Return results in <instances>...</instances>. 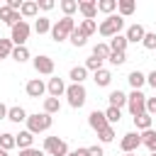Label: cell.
<instances>
[{
	"instance_id": "cell-1",
	"label": "cell",
	"mask_w": 156,
	"mask_h": 156,
	"mask_svg": "<svg viewBox=\"0 0 156 156\" xmlns=\"http://www.w3.org/2000/svg\"><path fill=\"white\" fill-rule=\"evenodd\" d=\"M124 29V17H119V15H107L100 24H98V32L102 34V37H117L119 32Z\"/></svg>"
},
{
	"instance_id": "cell-2",
	"label": "cell",
	"mask_w": 156,
	"mask_h": 156,
	"mask_svg": "<svg viewBox=\"0 0 156 156\" xmlns=\"http://www.w3.org/2000/svg\"><path fill=\"white\" fill-rule=\"evenodd\" d=\"M54 124V117L46 115V112H34V115H27V129L32 134H41L46 129H51Z\"/></svg>"
},
{
	"instance_id": "cell-3",
	"label": "cell",
	"mask_w": 156,
	"mask_h": 156,
	"mask_svg": "<svg viewBox=\"0 0 156 156\" xmlns=\"http://www.w3.org/2000/svg\"><path fill=\"white\" fill-rule=\"evenodd\" d=\"M76 29V20L73 17H61L58 22H54L51 24V39L54 41H63V39H68L71 37V32Z\"/></svg>"
},
{
	"instance_id": "cell-4",
	"label": "cell",
	"mask_w": 156,
	"mask_h": 156,
	"mask_svg": "<svg viewBox=\"0 0 156 156\" xmlns=\"http://www.w3.org/2000/svg\"><path fill=\"white\" fill-rule=\"evenodd\" d=\"M63 95L68 98V105H71L73 110H80V107L85 105V100H88V90H85V85H78V83L66 85V93H63Z\"/></svg>"
},
{
	"instance_id": "cell-5",
	"label": "cell",
	"mask_w": 156,
	"mask_h": 156,
	"mask_svg": "<svg viewBox=\"0 0 156 156\" xmlns=\"http://www.w3.org/2000/svg\"><path fill=\"white\" fill-rule=\"evenodd\" d=\"M44 154L46 156H66L68 154V144L58 136H44Z\"/></svg>"
},
{
	"instance_id": "cell-6",
	"label": "cell",
	"mask_w": 156,
	"mask_h": 156,
	"mask_svg": "<svg viewBox=\"0 0 156 156\" xmlns=\"http://www.w3.org/2000/svg\"><path fill=\"white\" fill-rule=\"evenodd\" d=\"M12 32H10V41L15 44V46H24L27 44V39H29V32H32V27L24 22V20H20L15 27H10Z\"/></svg>"
},
{
	"instance_id": "cell-7",
	"label": "cell",
	"mask_w": 156,
	"mask_h": 156,
	"mask_svg": "<svg viewBox=\"0 0 156 156\" xmlns=\"http://www.w3.org/2000/svg\"><path fill=\"white\" fill-rule=\"evenodd\" d=\"M127 107H129L132 117H136V115L146 112V95H144L141 90H132V93L127 95Z\"/></svg>"
},
{
	"instance_id": "cell-8",
	"label": "cell",
	"mask_w": 156,
	"mask_h": 156,
	"mask_svg": "<svg viewBox=\"0 0 156 156\" xmlns=\"http://www.w3.org/2000/svg\"><path fill=\"white\" fill-rule=\"evenodd\" d=\"M139 146H141V134H139V132H127V134L122 136V141H119V149H122L124 154H136Z\"/></svg>"
},
{
	"instance_id": "cell-9",
	"label": "cell",
	"mask_w": 156,
	"mask_h": 156,
	"mask_svg": "<svg viewBox=\"0 0 156 156\" xmlns=\"http://www.w3.org/2000/svg\"><path fill=\"white\" fill-rule=\"evenodd\" d=\"M34 71L37 73H41V76H51L54 73V58L51 56H46V54H41V56H34Z\"/></svg>"
},
{
	"instance_id": "cell-10",
	"label": "cell",
	"mask_w": 156,
	"mask_h": 156,
	"mask_svg": "<svg viewBox=\"0 0 156 156\" xmlns=\"http://www.w3.org/2000/svg\"><path fill=\"white\" fill-rule=\"evenodd\" d=\"M24 90H27L29 98H41V95L46 93V83H44L41 78H32V80L24 85Z\"/></svg>"
},
{
	"instance_id": "cell-11",
	"label": "cell",
	"mask_w": 156,
	"mask_h": 156,
	"mask_svg": "<svg viewBox=\"0 0 156 156\" xmlns=\"http://www.w3.org/2000/svg\"><path fill=\"white\" fill-rule=\"evenodd\" d=\"M88 124H90V129H95V132H100V129L110 127V124H107V119H105V112H100V110H93V112L88 115Z\"/></svg>"
},
{
	"instance_id": "cell-12",
	"label": "cell",
	"mask_w": 156,
	"mask_h": 156,
	"mask_svg": "<svg viewBox=\"0 0 156 156\" xmlns=\"http://www.w3.org/2000/svg\"><path fill=\"white\" fill-rule=\"evenodd\" d=\"M78 12L83 15V20H95V15H98L95 0H80L78 2Z\"/></svg>"
},
{
	"instance_id": "cell-13",
	"label": "cell",
	"mask_w": 156,
	"mask_h": 156,
	"mask_svg": "<svg viewBox=\"0 0 156 156\" xmlns=\"http://www.w3.org/2000/svg\"><path fill=\"white\" fill-rule=\"evenodd\" d=\"M144 34H146V29H144L141 24H132V27H127V32H124V37H127L129 44H141Z\"/></svg>"
},
{
	"instance_id": "cell-14",
	"label": "cell",
	"mask_w": 156,
	"mask_h": 156,
	"mask_svg": "<svg viewBox=\"0 0 156 156\" xmlns=\"http://www.w3.org/2000/svg\"><path fill=\"white\" fill-rule=\"evenodd\" d=\"M46 93H49L51 98L63 95V93H66V83H63V78H49V83H46Z\"/></svg>"
},
{
	"instance_id": "cell-15",
	"label": "cell",
	"mask_w": 156,
	"mask_h": 156,
	"mask_svg": "<svg viewBox=\"0 0 156 156\" xmlns=\"http://www.w3.org/2000/svg\"><path fill=\"white\" fill-rule=\"evenodd\" d=\"M15 144H17L20 151H22V149H32V144H34V134H32L29 129H22L20 134H15Z\"/></svg>"
},
{
	"instance_id": "cell-16",
	"label": "cell",
	"mask_w": 156,
	"mask_h": 156,
	"mask_svg": "<svg viewBox=\"0 0 156 156\" xmlns=\"http://www.w3.org/2000/svg\"><path fill=\"white\" fill-rule=\"evenodd\" d=\"M0 20L7 24V27H15L22 17H20V12H15V10H10L7 5H0Z\"/></svg>"
},
{
	"instance_id": "cell-17",
	"label": "cell",
	"mask_w": 156,
	"mask_h": 156,
	"mask_svg": "<svg viewBox=\"0 0 156 156\" xmlns=\"http://www.w3.org/2000/svg\"><path fill=\"white\" fill-rule=\"evenodd\" d=\"M7 119L20 124V122H27V110L22 105H15V107H7Z\"/></svg>"
},
{
	"instance_id": "cell-18",
	"label": "cell",
	"mask_w": 156,
	"mask_h": 156,
	"mask_svg": "<svg viewBox=\"0 0 156 156\" xmlns=\"http://www.w3.org/2000/svg\"><path fill=\"white\" fill-rule=\"evenodd\" d=\"M37 12H39V5H37L34 0H24V2H22V7H20V17H22V20L37 17Z\"/></svg>"
},
{
	"instance_id": "cell-19",
	"label": "cell",
	"mask_w": 156,
	"mask_h": 156,
	"mask_svg": "<svg viewBox=\"0 0 156 156\" xmlns=\"http://www.w3.org/2000/svg\"><path fill=\"white\" fill-rule=\"evenodd\" d=\"M110 51H122V54H127V46H129V41H127V37L124 34H117V37H112L110 39Z\"/></svg>"
},
{
	"instance_id": "cell-20",
	"label": "cell",
	"mask_w": 156,
	"mask_h": 156,
	"mask_svg": "<svg viewBox=\"0 0 156 156\" xmlns=\"http://www.w3.org/2000/svg\"><path fill=\"white\" fill-rule=\"evenodd\" d=\"M93 80H95V85H100V88H107V85L112 83V73H110L107 68H100V71H95Z\"/></svg>"
},
{
	"instance_id": "cell-21",
	"label": "cell",
	"mask_w": 156,
	"mask_h": 156,
	"mask_svg": "<svg viewBox=\"0 0 156 156\" xmlns=\"http://www.w3.org/2000/svg\"><path fill=\"white\" fill-rule=\"evenodd\" d=\"M127 80H129L132 90H141V88H144V83H146V76H144L141 71H132V73L127 76Z\"/></svg>"
},
{
	"instance_id": "cell-22",
	"label": "cell",
	"mask_w": 156,
	"mask_h": 156,
	"mask_svg": "<svg viewBox=\"0 0 156 156\" xmlns=\"http://www.w3.org/2000/svg\"><path fill=\"white\" fill-rule=\"evenodd\" d=\"M107 100H110V107H117V110H122V107L127 105V95H124L122 90H112V93L107 95Z\"/></svg>"
},
{
	"instance_id": "cell-23",
	"label": "cell",
	"mask_w": 156,
	"mask_h": 156,
	"mask_svg": "<svg viewBox=\"0 0 156 156\" xmlns=\"http://www.w3.org/2000/svg\"><path fill=\"white\" fill-rule=\"evenodd\" d=\"M117 10H119V17H129V15H134L136 2L134 0H117Z\"/></svg>"
},
{
	"instance_id": "cell-24",
	"label": "cell",
	"mask_w": 156,
	"mask_h": 156,
	"mask_svg": "<svg viewBox=\"0 0 156 156\" xmlns=\"http://www.w3.org/2000/svg\"><path fill=\"white\" fill-rule=\"evenodd\" d=\"M151 122H154V117H151V115H146V112H141V115H136V117H134V127H136L139 132L151 129Z\"/></svg>"
},
{
	"instance_id": "cell-25",
	"label": "cell",
	"mask_w": 156,
	"mask_h": 156,
	"mask_svg": "<svg viewBox=\"0 0 156 156\" xmlns=\"http://www.w3.org/2000/svg\"><path fill=\"white\" fill-rule=\"evenodd\" d=\"M141 144L151 151V154H156V132L154 129H146V132H141Z\"/></svg>"
},
{
	"instance_id": "cell-26",
	"label": "cell",
	"mask_w": 156,
	"mask_h": 156,
	"mask_svg": "<svg viewBox=\"0 0 156 156\" xmlns=\"http://www.w3.org/2000/svg\"><path fill=\"white\" fill-rule=\"evenodd\" d=\"M68 78H71L73 83L83 85V80L88 78V71H85V66H73V68H71V73H68Z\"/></svg>"
},
{
	"instance_id": "cell-27",
	"label": "cell",
	"mask_w": 156,
	"mask_h": 156,
	"mask_svg": "<svg viewBox=\"0 0 156 156\" xmlns=\"http://www.w3.org/2000/svg\"><path fill=\"white\" fill-rule=\"evenodd\" d=\"M76 27H78L85 37H90V34L98 32V22H95V20H80V24H76Z\"/></svg>"
},
{
	"instance_id": "cell-28",
	"label": "cell",
	"mask_w": 156,
	"mask_h": 156,
	"mask_svg": "<svg viewBox=\"0 0 156 156\" xmlns=\"http://www.w3.org/2000/svg\"><path fill=\"white\" fill-rule=\"evenodd\" d=\"M10 58H15L17 63H24V61H29V49L27 46H15L12 54H10Z\"/></svg>"
},
{
	"instance_id": "cell-29",
	"label": "cell",
	"mask_w": 156,
	"mask_h": 156,
	"mask_svg": "<svg viewBox=\"0 0 156 156\" xmlns=\"http://www.w3.org/2000/svg\"><path fill=\"white\" fill-rule=\"evenodd\" d=\"M105 119H107L110 127H112V124H119V119H122V110H117V107H107V110H105Z\"/></svg>"
},
{
	"instance_id": "cell-30",
	"label": "cell",
	"mask_w": 156,
	"mask_h": 156,
	"mask_svg": "<svg viewBox=\"0 0 156 156\" xmlns=\"http://www.w3.org/2000/svg\"><path fill=\"white\" fill-rule=\"evenodd\" d=\"M17 144H15V134H10V132H2L0 134V149L2 151H10V149H15Z\"/></svg>"
},
{
	"instance_id": "cell-31",
	"label": "cell",
	"mask_w": 156,
	"mask_h": 156,
	"mask_svg": "<svg viewBox=\"0 0 156 156\" xmlns=\"http://www.w3.org/2000/svg\"><path fill=\"white\" fill-rule=\"evenodd\" d=\"M95 5H98V12H105V15H112L117 10V0H100Z\"/></svg>"
},
{
	"instance_id": "cell-32",
	"label": "cell",
	"mask_w": 156,
	"mask_h": 156,
	"mask_svg": "<svg viewBox=\"0 0 156 156\" xmlns=\"http://www.w3.org/2000/svg\"><path fill=\"white\" fill-rule=\"evenodd\" d=\"M34 32H37V34H46V32H51V20H49V17H39V20L34 22Z\"/></svg>"
},
{
	"instance_id": "cell-33",
	"label": "cell",
	"mask_w": 156,
	"mask_h": 156,
	"mask_svg": "<svg viewBox=\"0 0 156 156\" xmlns=\"http://www.w3.org/2000/svg\"><path fill=\"white\" fill-rule=\"evenodd\" d=\"M93 56H95V58H100V61H107V56H110V46H107V44H102V41H100V44H95V46H93Z\"/></svg>"
},
{
	"instance_id": "cell-34",
	"label": "cell",
	"mask_w": 156,
	"mask_h": 156,
	"mask_svg": "<svg viewBox=\"0 0 156 156\" xmlns=\"http://www.w3.org/2000/svg\"><path fill=\"white\" fill-rule=\"evenodd\" d=\"M58 110H61L58 98H46V100H44V112H46V115H56Z\"/></svg>"
},
{
	"instance_id": "cell-35",
	"label": "cell",
	"mask_w": 156,
	"mask_h": 156,
	"mask_svg": "<svg viewBox=\"0 0 156 156\" xmlns=\"http://www.w3.org/2000/svg\"><path fill=\"white\" fill-rule=\"evenodd\" d=\"M68 39H71V44H73V46H85V41H88V37H85L78 27L71 32V37H68Z\"/></svg>"
},
{
	"instance_id": "cell-36",
	"label": "cell",
	"mask_w": 156,
	"mask_h": 156,
	"mask_svg": "<svg viewBox=\"0 0 156 156\" xmlns=\"http://www.w3.org/2000/svg\"><path fill=\"white\" fill-rule=\"evenodd\" d=\"M58 5H61V10H63V17H71V15L78 10V2H76V0H61Z\"/></svg>"
},
{
	"instance_id": "cell-37",
	"label": "cell",
	"mask_w": 156,
	"mask_h": 156,
	"mask_svg": "<svg viewBox=\"0 0 156 156\" xmlns=\"http://www.w3.org/2000/svg\"><path fill=\"white\" fill-rule=\"evenodd\" d=\"M141 46L149 49V51H156V32H146L144 39H141Z\"/></svg>"
},
{
	"instance_id": "cell-38",
	"label": "cell",
	"mask_w": 156,
	"mask_h": 156,
	"mask_svg": "<svg viewBox=\"0 0 156 156\" xmlns=\"http://www.w3.org/2000/svg\"><path fill=\"white\" fill-rule=\"evenodd\" d=\"M98 139H100L102 144H110V141H115V129H112V127H105V129H100V132H98Z\"/></svg>"
},
{
	"instance_id": "cell-39",
	"label": "cell",
	"mask_w": 156,
	"mask_h": 156,
	"mask_svg": "<svg viewBox=\"0 0 156 156\" xmlns=\"http://www.w3.org/2000/svg\"><path fill=\"white\" fill-rule=\"evenodd\" d=\"M12 49H15V44H12L10 39H0V61L7 58V56L12 54Z\"/></svg>"
},
{
	"instance_id": "cell-40",
	"label": "cell",
	"mask_w": 156,
	"mask_h": 156,
	"mask_svg": "<svg viewBox=\"0 0 156 156\" xmlns=\"http://www.w3.org/2000/svg\"><path fill=\"white\" fill-rule=\"evenodd\" d=\"M107 61H110L112 66H122V63L127 61V54H122V51H110V56H107Z\"/></svg>"
},
{
	"instance_id": "cell-41",
	"label": "cell",
	"mask_w": 156,
	"mask_h": 156,
	"mask_svg": "<svg viewBox=\"0 0 156 156\" xmlns=\"http://www.w3.org/2000/svg\"><path fill=\"white\" fill-rule=\"evenodd\" d=\"M100 68H102V61H100V58L90 56V58L85 61V71H100Z\"/></svg>"
},
{
	"instance_id": "cell-42",
	"label": "cell",
	"mask_w": 156,
	"mask_h": 156,
	"mask_svg": "<svg viewBox=\"0 0 156 156\" xmlns=\"http://www.w3.org/2000/svg\"><path fill=\"white\" fill-rule=\"evenodd\" d=\"M20 156H46V154H44V149H34L32 146V149H22Z\"/></svg>"
},
{
	"instance_id": "cell-43",
	"label": "cell",
	"mask_w": 156,
	"mask_h": 156,
	"mask_svg": "<svg viewBox=\"0 0 156 156\" xmlns=\"http://www.w3.org/2000/svg\"><path fill=\"white\" fill-rule=\"evenodd\" d=\"M146 115H156V98H146Z\"/></svg>"
},
{
	"instance_id": "cell-44",
	"label": "cell",
	"mask_w": 156,
	"mask_h": 156,
	"mask_svg": "<svg viewBox=\"0 0 156 156\" xmlns=\"http://www.w3.org/2000/svg\"><path fill=\"white\" fill-rule=\"evenodd\" d=\"M37 5H39V7H41V10H46V12H49V10H54V7H56V2H54V0H37Z\"/></svg>"
},
{
	"instance_id": "cell-45",
	"label": "cell",
	"mask_w": 156,
	"mask_h": 156,
	"mask_svg": "<svg viewBox=\"0 0 156 156\" xmlns=\"http://www.w3.org/2000/svg\"><path fill=\"white\" fill-rule=\"evenodd\" d=\"M88 156H105V151H102V146H88Z\"/></svg>"
},
{
	"instance_id": "cell-46",
	"label": "cell",
	"mask_w": 156,
	"mask_h": 156,
	"mask_svg": "<svg viewBox=\"0 0 156 156\" xmlns=\"http://www.w3.org/2000/svg\"><path fill=\"white\" fill-rule=\"evenodd\" d=\"M146 83H149V85H151V88L156 90V71H151V73L146 76Z\"/></svg>"
},
{
	"instance_id": "cell-47",
	"label": "cell",
	"mask_w": 156,
	"mask_h": 156,
	"mask_svg": "<svg viewBox=\"0 0 156 156\" xmlns=\"http://www.w3.org/2000/svg\"><path fill=\"white\" fill-rule=\"evenodd\" d=\"M0 119H7V105L0 102Z\"/></svg>"
},
{
	"instance_id": "cell-48",
	"label": "cell",
	"mask_w": 156,
	"mask_h": 156,
	"mask_svg": "<svg viewBox=\"0 0 156 156\" xmlns=\"http://www.w3.org/2000/svg\"><path fill=\"white\" fill-rule=\"evenodd\" d=\"M76 156H88V149H76Z\"/></svg>"
},
{
	"instance_id": "cell-49",
	"label": "cell",
	"mask_w": 156,
	"mask_h": 156,
	"mask_svg": "<svg viewBox=\"0 0 156 156\" xmlns=\"http://www.w3.org/2000/svg\"><path fill=\"white\" fill-rule=\"evenodd\" d=\"M0 156H10V154H7V151H2V149H0Z\"/></svg>"
},
{
	"instance_id": "cell-50",
	"label": "cell",
	"mask_w": 156,
	"mask_h": 156,
	"mask_svg": "<svg viewBox=\"0 0 156 156\" xmlns=\"http://www.w3.org/2000/svg\"><path fill=\"white\" fill-rule=\"evenodd\" d=\"M66 156H76V151H68V154H66Z\"/></svg>"
},
{
	"instance_id": "cell-51",
	"label": "cell",
	"mask_w": 156,
	"mask_h": 156,
	"mask_svg": "<svg viewBox=\"0 0 156 156\" xmlns=\"http://www.w3.org/2000/svg\"><path fill=\"white\" fill-rule=\"evenodd\" d=\"M124 156H136V154H124Z\"/></svg>"
},
{
	"instance_id": "cell-52",
	"label": "cell",
	"mask_w": 156,
	"mask_h": 156,
	"mask_svg": "<svg viewBox=\"0 0 156 156\" xmlns=\"http://www.w3.org/2000/svg\"><path fill=\"white\" fill-rule=\"evenodd\" d=\"M149 156H156V154H149Z\"/></svg>"
}]
</instances>
